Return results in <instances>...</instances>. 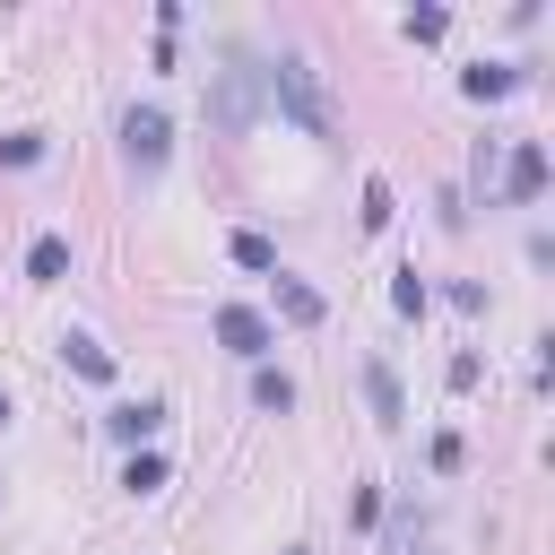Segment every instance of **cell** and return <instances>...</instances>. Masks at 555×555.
Returning <instances> with one entry per match:
<instances>
[{"label":"cell","mask_w":555,"mask_h":555,"mask_svg":"<svg viewBox=\"0 0 555 555\" xmlns=\"http://www.w3.org/2000/svg\"><path fill=\"white\" fill-rule=\"evenodd\" d=\"M165 156H173V121H165V104H130V113H121V165H130L139 182H156Z\"/></svg>","instance_id":"3957f363"},{"label":"cell","mask_w":555,"mask_h":555,"mask_svg":"<svg viewBox=\"0 0 555 555\" xmlns=\"http://www.w3.org/2000/svg\"><path fill=\"white\" fill-rule=\"evenodd\" d=\"M260 104H269V78H260V61H225V69L208 78V130H217V139H251Z\"/></svg>","instance_id":"7a4b0ae2"},{"label":"cell","mask_w":555,"mask_h":555,"mask_svg":"<svg viewBox=\"0 0 555 555\" xmlns=\"http://www.w3.org/2000/svg\"><path fill=\"white\" fill-rule=\"evenodd\" d=\"M278 312H286V321H304V330H312V321H330V304H321L304 278H286V269H278Z\"/></svg>","instance_id":"30bf717a"},{"label":"cell","mask_w":555,"mask_h":555,"mask_svg":"<svg viewBox=\"0 0 555 555\" xmlns=\"http://www.w3.org/2000/svg\"><path fill=\"white\" fill-rule=\"evenodd\" d=\"M26 278H35V286L69 278V234H35V243H26Z\"/></svg>","instance_id":"ba28073f"},{"label":"cell","mask_w":555,"mask_h":555,"mask_svg":"<svg viewBox=\"0 0 555 555\" xmlns=\"http://www.w3.org/2000/svg\"><path fill=\"white\" fill-rule=\"evenodd\" d=\"M251 399H260V408H278V416H286V408H295V382H286V373H278V364H251Z\"/></svg>","instance_id":"7c38bea8"},{"label":"cell","mask_w":555,"mask_h":555,"mask_svg":"<svg viewBox=\"0 0 555 555\" xmlns=\"http://www.w3.org/2000/svg\"><path fill=\"white\" fill-rule=\"evenodd\" d=\"M217 347L243 356V364H260V356L278 347V330H269V312H251V304H217Z\"/></svg>","instance_id":"277c9868"},{"label":"cell","mask_w":555,"mask_h":555,"mask_svg":"<svg viewBox=\"0 0 555 555\" xmlns=\"http://www.w3.org/2000/svg\"><path fill=\"white\" fill-rule=\"evenodd\" d=\"M156 425H165V399H121V408H104V434H113V442H130V451H139Z\"/></svg>","instance_id":"52a82bcc"},{"label":"cell","mask_w":555,"mask_h":555,"mask_svg":"<svg viewBox=\"0 0 555 555\" xmlns=\"http://www.w3.org/2000/svg\"><path fill=\"white\" fill-rule=\"evenodd\" d=\"M364 399H373V425H382V434H399V425H408V399H399V373H390L382 356L364 364Z\"/></svg>","instance_id":"8992f818"},{"label":"cell","mask_w":555,"mask_h":555,"mask_svg":"<svg viewBox=\"0 0 555 555\" xmlns=\"http://www.w3.org/2000/svg\"><path fill=\"white\" fill-rule=\"evenodd\" d=\"M43 156V130H17V139H0V165H35Z\"/></svg>","instance_id":"ac0fdd59"},{"label":"cell","mask_w":555,"mask_h":555,"mask_svg":"<svg viewBox=\"0 0 555 555\" xmlns=\"http://www.w3.org/2000/svg\"><path fill=\"white\" fill-rule=\"evenodd\" d=\"M61 364H69V373H87V382H113V356H104L87 330H69V338H61Z\"/></svg>","instance_id":"8fae6325"},{"label":"cell","mask_w":555,"mask_h":555,"mask_svg":"<svg viewBox=\"0 0 555 555\" xmlns=\"http://www.w3.org/2000/svg\"><path fill=\"white\" fill-rule=\"evenodd\" d=\"M121 486H130V494H156V486H165V451H130Z\"/></svg>","instance_id":"5bb4252c"},{"label":"cell","mask_w":555,"mask_h":555,"mask_svg":"<svg viewBox=\"0 0 555 555\" xmlns=\"http://www.w3.org/2000/svg\"><path fill=\"white\" fill-rule=\"evenodd\" d=\"M390 304H399V312H408V321H416V312H425V304H434V286H425V278H416V269H399V286H390Z\"/></svg>","instance_id":"2e32d148"},{"label":"cell","mask_w":555,"mask_h":555,"mask_svg":"<svg viewBox=\"0 0 555 555\" xmlns=\"http://www.w3.org/2000/svg\"><path fill=\"white\" fill-rule=\"evenodd\" d=\"M538 191H546V147H538V139H512V156H503V199L529 208Z\"/></svg>","instance_id":"5b68a950"},{"label":"cell","mask_w":555,"mask_h":555,"mask_svg":"<svg viewBox=\"0 0 555 555\" xmlns=\"http://www.w3.org/2000/svg\"><path fill=\"white\" fill-rule=\"evenodd\" d=\"M260 78H269V104H278L286 121H304L312 139H330V130H338V113H330V87H321V69H312L304 52H278Z\"/></svg>","instance_id":"6da1fadb"},{"label":"cell","mask_w":555,"mask_h":555,"mask_svg":"<svg viewBox=\"0 0 555 555\" xmlns=\"http://www.w3.org/2000/svg\"><path fill=\"white\" fill-rule=\"evenodd\" d=\"M460 87H468L477 104H494V95H512V87H520V69H512V61H477V69H460Z\"/></svg>","instance_id":"9c48e42d"},{"label":"cell","mask_w":555,"mask_h":555,"mask_svg":"<svg viewBox=\"0 0 555 555\" xmlns=\"http://www.w3.org/2000/svg\"><path fill=\"white\" fill-rule=\"evenodd\" d=\"M286 555H304V546H286Z\"/></svg>","instance_id":"ffe728a7"},{"label":"cell","mask_w":555,"mask_h":555,"mask_svg":"<svg viewBox=\"0 0 555 555\" xmlns=\"http://www.w3.org/2000/svg\"><path fill=\"white\" fill-rule=\"evenodd\" d=\"M390 217H399V208H390V182H382V173H373V182H364V234H382V225H390Z\"/></svg>","instance_id":"9a60e30c"},{"label":"cell","mask_w":555,"mask_h":555,"mask_svg":"<svg viewBox=\"0 0 555 555\" xmlns=\"http://www.w3.org/2000/svg\"><path fill=\"white\" fill-rule=\"evenodd\" d=\"M0 425H9V390H0Z\"/></svg>","instance_id":"d6986e66"},{"label":"cell","mask_w":555,"mask_h":555,"mask_svg":"<svg viewBox=\"0 0 555 555\" xmlns=\"http://www.w3.org/2000/svg\"><path fill=\"white\" fill-rule=\"evenodd\" d=\"M225 251H234V269H278V243H269V234H251V225H243Z\"/></svg>","instance_id":"4fadbf2b"},{"label":"cell","mask_w":555,"mask_h":555,"mask_svg":"<svg viewBox=\"0 0 555 555\" xmlns=\"http://www.w3.org/2000/svg\"><path fill=\"white\" fill-rule=\"evenodd\" d=\"M408 35H416V43H442V35H451V9H408Z\"/></svg>","instance_id":"e0dca14e"}]
</instances>
